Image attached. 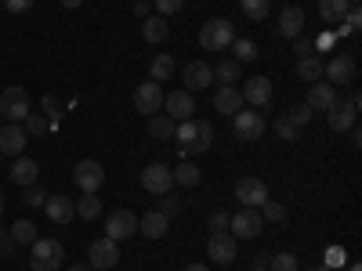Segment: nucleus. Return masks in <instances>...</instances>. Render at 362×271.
Listing matches in <instances>:
<instances>
[{
	"label": "nucleus",
	"instance_id": "47",
	"mask_svg": "<svg viewBox=\"0 0 362 271\" xmlns=\"http://www.w3.org/2000/svg\"><path fill=\"white\" fill-rule=\"evenodd\" d=\"M293 51H297V58H308V54H315V44L308 37H297L293 40Z\"/></svg>",
	"mask_w": 362,
	"mask_h": 271
},
{
	"label": "nucleus",
	"instance_id": "51",
	"mask_svg": "<svg viewBox=\"0 0 362 271\" xmlns=\"http://www.w3.org/2000/svg\"><path fill=\"white\" fill-rule=\"evenodd\" d=\"M334 44H337V40H334V33L326 29V33H319V40H315V51H329Z\"/></svg>",
	"mask_w": 362,
	"mask_h": 271
},
{
	"label": "nucleus",
	"instance_id": "27",
	"mask_svg": "<svg viewBox=\"0 0 362 271\" xmlns=\"http://www.w3.org/2000/svg\"><path fill=\"white\" fill-rule=\"evenodd\" d=\"M170 177H174V185H181V188H196L199 181H203V174H199V167L196 163H177L174 170H170Z\"/></svg>",
	"mask_w": 362,
	"mask_h": 271
},
{
	"label": "nucleus",
	"instance_id": "57",
	"mask_svg": "<svg viewBox=\"0 0 362 271\" xmlns=\"http://www.w3.org/2000/svg\"><path fill=\"white\" fill-rule=\"evenodd\" d=\"M185 271H210V267H206V264H189Z\"/></svg>",
	"mask_w": 362,
	"mask_h": 271
},
{
	"label": "nucleus",
	"instance_id": "25",
	"mask_svg": "<svg viewBox=\"0 0 362 271\" xmlns=\"http://www.w3.org/2000/svg\"><path fill=\"white\" fill-rule=\"evenodd\" d=\"M243 105H247V102H243V95H239L235 87H218V90H214V109H218L221 116H235Z\"/></svg>",
	"mask_w": 362,
	"mask_h": 271
},
{
	"label": "nucleus",
	"instance_id": "2",
	"mask_svg": "<svg viewBox=\"0 0 362 271\" xmlns=\"http://www.w3.org/2000/svg\"><path fill=\"white\" fill-rule=\"evenodd\" d=\"M29 250H33L29 253V267L33 271H58L66 264V246L58 239H37Z\"/></svg>",
	"mask_w": 362,
	"mask_h": 271
},
{
	"label": "nucleus",
	"instance_id": "26",
	"mask_svg": "<svg viewBox=\"0 0 362 271\" xmlns=\"http://www.w3.org/2000/svg\"><path fill=\"white\" fill-rule=\"evenodd\" d=\"M167 33H170V22H167L163 15H148V18L141 22V40H145V44H163Z\"/></svg>",
	"mask_w": 362,
	"mask_h": 271
},
{
	"label": "nucleus",
	"instance_id": "19",
	"mask_svg": "<svg viewBox=\"0 0 362 271\" xmlns=\"http://www.w3.org/2000/svg\"><path fill=\"white\" fill-rule=\"evenodd\" d=\"M181 80H185L189 95H192V90H206L210 83H214V69H210L206 62H189L185 73H181Z\"/></svg>",
	"mask_w": 362,
	"mask_h": 271
},
{
	"label": "nucleus",
	"instance_id": "9",
	"mask_svg": "<svg viewBox=\"0 0 362 271\" xmlns=\"http://www.w3.org/2000/svg\"><path fill=\"white\" fill-rule=\"evenodd\" d=\"M141 188L153 192V195H167L174 188V177H170V167L167 163H148L141 170Z\"/></svg>",
	"mask_w": 362,
	"mask_h": 271
},
{
	"label": "nucleus",
	"instance_id": "17",
	"mask_svg": "<svg viewBox=\"0 0 362 271\" xmlns=\"http://www.w3.org/2000/svg\"><path fill=\"white\" fill-rule=\"evenodd\" d=\"M334 102H337V87L326 83V80H315L312 90H308V98H305V105H308L312 112H326Z\"/></svg>",
	"mask_w": 362,
	"mask_h": 271
},
{
	"label": "nucleus",
	"instance_id": "36",
	"mask_svg": "<svg viewBox=\"0 0 362 271\" xmlns=\"http://www.w3.org/2000/svg\"><path fill=\"white\" fill-rule=\"evenodd\" d=\"M261 217H264V224H283V221H286V206L264 199V203H261Z\"/></svg>",
	"mask_w": 362,
	"mask_h": 271
},
{
	"label": "nucleus",
	"instance_id": "30",
	"mask_svg": "<svg viewBox=\"0 0 362 271\" xmlns=\"http://www.w3.org/2000/svg\"><path fill=\"white\" fill-rule=\"evenodd\" d=\"M8 235L15 239V246H33L37 239H40V235H37V224H33V221H22V217L11 224V231H8Z\"/></svg>",
	"mask_w": 362,
	"mask_h": 271
},
{
	"label": "nucleus",
	"instance_id": "56",
	"mask_svg": "<svg viewBox=\"0 0 362 271\" xmlns=\"http://www.w3.org/2000/svg\"><path fill=\"white\" fill-rule=\"evenodd\" d=\"M69 271H95V267H90V264H73Z\"/></svg>",
	"mask_w": 362,
	"mask_h": 271
},
{
	"label": "nucleus",
	"instance_id": "52",
	"mask_svg": "<svg viewBox=\"0 0 362 271\" xmlns=\"http://www.w3.org/2000/svg\"><path fill=\"white\" fill-rule=\"evenodd\" d=\"M160 199H163V206H160V210H163L167 217H170V214H177V206H181V203H177V199H174L170 192H167V195H160Z\"/></svg>",
	"mask_w": 362,
	"mask_h": 271
},
{
	"label": "nucleus",
	"instance_id": "42",
	"mask_svg": "<svg viewBox=\"0 0 362 271\" xmlns=\"http://www.w3.org/2000/svg\"><path fill=\"white\" fill-rule=\"evenodd\" d=\"M276 134H279L283 141H297V138H300V131H297V127L290 124L286 116H279V119H276Z\"/></svg>",
	"mask_w": 362,
	"mask_h": 271
},
{
	"label": "nucleus",
	"instance_id": "1",
	"mask_svg": "<svg viewBox=\"0 0 362 271\" xmlns=\"http://www.w3.org/2000/svg\"><path fill=\"white\" fill-rule=\"evenodd\" d=\"M174 138H177V152L181 159H189L192 152H206L210 145H214V127L206 124V119H185V124L174 127Z\"/></svg>",
	"mask_w": 362,
	"mask_h": 271
},
{
	"label": "nucleus",
	"instance_id": "37",
	"mask_svg": "<svg viewBox=\"0 0 362 271\" xmlns=\"http://www.w3.org/2000/svg\"><path fill=\"white\" fill-rule=\"evenodd\" d=\"M214 76L221 80V87H232V80H239V62L235 58H221V66L214 69Z\"/></svg>",
	"mask_w": 362,
	"mask_h": 271
},
{
	"label": "nucleus",
	"instance_id": "20",
	"mask_svg": "<svg viewBox=\"0 0 362 271\" xmlns=\"http://www.w3.org/2000/svg\"><path fill=\"white\" fill-rule=\"evenodd\" d=\"M355 109L348 105V102H334L326 109V119H329V131H337V134H348L351 127H355Z\"/></svg>",
	"mask_w": 362,
	"mask_h": 271
},
{
	"label": "nucleus",
	"instance_id": "62",
	"mask_svg": "<svg viewBox=\"0 0 362 271\" xmlns=\"http://www.w3.org/2000/svg\"><path fill=\"white\" fill-rule=\"evenodd\" d=\"M0 119H4V116H0Z\"/></svg>",
	"mask_w": 362,
	"mask_h": 271
},
{
	"label": "nucleus",
	"instance_id": "23",
	"mask_svg": "<svg viewBox=\"0 0 362 271\" xmlns=\"http://www.w3.org/2000/svg\"><path fill=\"white\" fill-rule=\"evenodd\" d=\"M239 95H243V102H250L254 109H261V105L272 102V80L268 76H254V80H247V87L239 90Z\"/></svg>",
	"mask_w": 362,
	"mask_h": 271
},
{
	"label": "nucleus",
	"instance_id": "32",
	"mask_svg": "<svg viewBox=\"0 0 362 271\" xmlns=\"http://www.w3.org/2000/svg\"><path fill=\"white\" fill-rule=\"evenodd\" d=\"M170 73H174V58H170L167 51H160L153 62H148V76L160 83V80H170Z\"/></svg>",
	"mask_w": 362,
	"mask_h": 271
},
{
	"label": "nucleus",
	"instance_id": "41",
	"mask_svg": "<svg viewBox=\"0 0 362 271\" xmlns=\"http://www.w3.org/2000/svg\"><path fill=\"white\" fill-rule=\"evenodd\" d=\"M286 119H290V124L300 131V127H308V124H312V109H308L305 102H300V105H293V109L286 112Z\"/></svg>",
	"mask_w": 362,
	"mask_h": 271
},
{
	"label": "nucleus",
	"instance_id": "18",
	"mask_svg": "<svg viewBox=\"0 0 362 271\" xmlns=\"http://www.w3.org/2000/svg\"><path fill=\"white\" fill-rule=\"evenodd\" d=\"M138 231H141L145 239H163V235L170 231V217L163 214V210H148V214L138 217Z\"/></svg>",
	"mask_w": 362,
	"mask_h": 271
},
{
	"label": "nucleus",
	"instance_id": "59",
	"mask_svg": "<svg viewBox=\"0 0 362 271\" xmlns=\"http://www.w3.org/2000/svg\"><path fill=\"white\" fill-rule=\"evenodd\" d=\"M348 271H362V264H351V267H348Z\"/></svg>",
	"mask_w": 362,
	"mask_h": 271
},
{
	"label": "nucleus",
	"instance_id": "43",
	"mask_svg": "<svg viewBox=\"0 0 362 271\" xmlns=\"http://www.w3.org/2000/svg\"><path fill=\"white\" fill-rule=\"evenodd\" d=\"M153 8H156L163 18H170V15H177L181 8H185V0H153Z\"/></svg>",
	"mask_w": 362,
	"mask_h": 271
},
{
	"label": "nucleus",
	"instance_id": "24",
	"mask_svg": "<svg viewBox=\"0 0 362 271\" xmlns=\"http://www.w3.org/2000/svg\"><path fill=\"white\" fill-rule=\"evenodd\" d=\"M37 177H40V167H37V159H29V156H18L15 163H11V181L18 188H29V185H37Z\"/></svg>",
	"mask_w": 362,
	"mask_h": 271
},
{
	"label": "nucleus",
	"instance_id": "35",
	"mask_svg": "<svg viewBox=\"0 0 362 271\" xmlns=\"http://www.w3.org/2000/svg\"><path fill=\"white\" fill-rule=\"evenodd\" d=\"M239 8H243V15H247L250 22H261V18H268V11H272L268 0H239Z\"/></svg>",
	"mask_w": 362,
	"mask_h": 271
},
{
	"label": "nucleus",
	"instance_id": "60",
	"mask_svg": "<svg viewBox=\"0 0 362 271\" xmlns=\"http://www.w3.org/2000/svg\"><path fill=\"white\" fill-rule=\"evenodd\" d=\"M305 271H329V267H305Z\"/></svg>",
	"mask_w": 362,
	"mask_h": 271
},
{
	"label": "nucleus",
	"instance_id": "61",
	"mask_svg": "<svg viewBox=\"0 0 362 271\" xmlns=\"http://www.w3.org/2000/svg\"><path fill=\"white\" fill-rule=\"evenodd\" d=\"M250 271H268V267H250Z\"/></svg>",
	"mask_w": 362,
	"mask_h": 271
},
{
	"label": "nucleus",
	"instance_id": "3",
	"mask_svg": "<svg viewBox=\"0 0 362 271\" xmlns=\"http://www.w3.org/2000/svg\"><path fill=\"white\" fill-rule=\"evenodd\" d=\"M232 40H235V29H232L228 18H210V22L199 29V44H203L206 51H228Z\"/></svg>",
	"mask_w": 362,
	"mask_h": 271
},
{
	"label": "nucleus",
	"instance_id": "55",
	"mask_svg": "<svg viewBox=\"0 0 362 271\" xmlns=\"http://www.w3.org/2000/svg\"><path fill=\"white\" fill-rule=\"evenodd\" d=\"M83 0H62V8H80Z\"/></svg>",
	"mask_w": 362,
	"mask_h": 271
},
{
	"label": "nucleus",
	"instance_id": "44",
	"mask_svg": "<svg viewBox=\"0 0 362 271\" xmlns=\"http://www.w3.org/2000/svg\"><path fill=\"white\" fill-rule=\"evenodd\" d=\"M44 199H47V192H44V188H37V185H29V188H25V195H22V203H25V206H44Z\"/></svg>",
	"mask_w": 362,
	"mask_h": 271
},
{
	"label": "nucleus",
	"instance_id": "46",
	"mask_svg": "<svg viewBox=\"0 0 362 271\" xmlns=\"http://www.w3.org/2000/svg\"><path fill=\"white\" fill-rule=\"evenodd\" d=\"M228 217H232V214H225V210H218V214L210 217V235H218V231H228Z\"/></svg>",
	"mask_w": 362,
	"mask_h": 271
},
{
	"label": "nucleus",
	"instance_id": "40",
	"mask_svg": "<svg viewBox=\"0 0 362 271\" xmlns=\"http://www.w3.org/2000/svg\"><path fill=\"white\" fill-rule=\"evenodd\" d=\"M348 264V250L344 246H326V257H322V267H344Z\"/></svg>",
	"mask_w": 362,
	"mask_h": 271
},
{
	"label": "nucleus",
	"instance_id": "10",
	"mask_svg": "<svg viewBox=\"0 0 362 271\" xmlns=\"http://www.w3.org/2000/svg\"><path fill=\"white\" fill-rule=\"evenodd\" d=\"M322 76H326V83H355V76H358V62L351 54H337V58H329L326 62V69H322Z\"/></svg>",
	"mask_w": 362,
	"mask_h": 271
},
{
	"label": "nucleus",
	"instance_id": "50",
	"mask_svg": "<svg viewBox=\"0 0 362 271\" xmlns=\"http://www.w3.org/2000/svg\"><path fill=\"white\" fill-rule=\"evenodd\" d=\"M344 22L351 25V33H358V25H362V11H358V8H348V15H344Z\"/></svg>",
	"mask_w": 362,
	"mask_h": 271
},
{
	"label": "nucleus",
	"instance_id": "6",
	"mask_svg": "<svg viewBox=\"0 0 362 271\" xmlns=\"http://www.w3.org/2000/svg\"><path fill=\"white\" fill-rule=\"evenodd\" d=\"M73 181L80 185L83 195H95V192L105 185V170H102V163H95V159H80V163L73 167Z\"/></svg>",
	"mask_w": 362,
	"mask_h": 271
},
{
	"label": "nucleus",
	"instance_id": "48",
	"mask_svg": "<svg viewBox=\"0 0 362 271\" xmlns=\"http://www.w3.org/2000/svg\"><path fill=\"white\" fill-rule=\"evenodd\" d=\"M33 4H37V0H4V8H8L11 15H22V11H29Z\"/></svg>",
	"mask_w": 362,
	"mask_h": 271
},
{
	"label": "nucleus",
	"instance_id": "7",
	"mask_svg": "<svg viewBox=\"0 0 362 271\" xmlns=\"http://www.w3.org/2000/svg\"><path fill=\"white\" fill-rule=\"evenodd\" d=\"M232 195L243 203L247 210H261V203L268 199V185H264L261 177H239L235 188H232Z\"/></svg>",
	"mask_w": 362,
	"mask_h": 271
},
{
	"label": "nucleus",
	"instance_id": "58",
	"mask_svg": "<svg viewBox=\"0 0 362 271\" xmlns=\"http://www.w3.org/2000/svg\"><path fill=\"white\" fill-rule=\"evenodd\" d=\"M0 217H4V192H0Z\"/></svg>",
	"mask_w": 362,
	"mask_h": 271
},
{
	"label": "nucleus",
	"instance_id": "22",
	"mask_svg": "<svg viewBox=\"0 0 362 271\" xmlns=\"http://www.w3.org/2000/svg\"><path fill=\"white\" fill-rule=\"evenodd\" d=\"M300 29H305V11H300L297 4L283 8V11H279V37H283V40H297Z\"/></svg>",
	"mask_w": 362,
	"mask_h": 271
},
{
	"label": "nucleus",
	"instance_id": "14",
	"mask_svg": "<svg viewBox=\"0 0 362 271\" xmlns=\"http://www.w3.org/2000/svg\"><path fill=\"white\" fill-rule=\"evenodd\" d=\"M196 112V102L189 90H174V95H163V116H170L174 124H185Z\"/></svg>",
	"mask_w": 362,
	"mask_h": 271
},
{
	"label": "nucleus",
	"instance_id": "34",
	"mask_svg": "<svg viewBox=\"0 0 362 271\" xmlns=\"http://www.w3.org/2000/svg\"><path fill=\"white\" fill-rule=\"evenodd\" d=\"M228 51H235V62H239V66H243V62H254V58H257V44L247 40V37H235Z\"/></svg>",
	"mask_w": 362,
	"mask_h": 271
},
{
	"label": "nucleus",
	"instance_id": "21",
	"mask_svg": "<svg viewBox=\"0 0 362 271\" xmlns=\"http://www.w3.org/2000/svg\"><path fill=\"white\" fill-rule=\"evenodd\" d=\"M44 214L54 221V224H69L76 217V210H73V199L69 195H47L44 199Z\"/></svg>",
	"mask_w": 362,
	"mask_h": 271
},
{
	"label": "nucleus",
	"instance_id": "45",
	"mask_svg": "<svg viewBox=\"0 0 362 271\" xmlns=\"http://www.w3.org/2000/svg\"><path fill=\"white\" fill-rule=\"evenodd\" d=\"M18 253V246H15V239L8 235V231H0V257H4V260H11Z\"/></svg>",
	"mask_w": 362,
	"mask_h": 271
},
{
	"label": "nucleus",
	"instance_id": "28",
	"mask_svg": "<svg viewBox=\"0 0 362 271\" xmlns=\"http://www.w3.org/2000/svg\"><path fill=\"white\" fill-rule=\"evenodd\" d=\"M348 0H319V18L326 22V25H337L344 15H348Z\"/></svg>",
	"mask_w": 362,
	"mask_h": 271
},
{
	"label": "nucleus",
	"instance_id": "15",
	"mask_svg": "<svg viewBox=\"0 0 362 271\" xmlns=\"http://www.w3.org/2000/svg\"><path fill=\"white\" fill-rule=\"evenodd\" d=\"M206 253L214 264H232L239 257L235 250V235L232 231H218V235H210V243H206Z\"/></svg>",
	"mask_w": 362,
	"mask_h": 271
},
{
	"label": "nucleus",
	"instance_id": "54",
	"mask_svg": "<svg viewBox=\"0 0 362 271\" xmlns=\"http://www.w3.org/2000/svg\"><path fill=\"white\" fill-rule=\"evenodd\" d=\"M348 105L358 112V105H362V95H358V90H351V98H348Z\"/></svg>",
	"mask_w": 362,
	"mask_h": 271
},
{
	"label": "nucleus",
	"instance_id": "33",
	"mask_svg": "<svg viewBox=\"0 0 362 271\" xmlns=\"http://www.w3.org/2000/svg\"><path fill=\"white\" fill-rule=\"evenodd\" d=\"M73 210L83 221H95V217H102V199L98 195H80V203H73Z\"/></svg>",
	"mask_w": 362,
	"mask_h": 271
},
{
	"label": "nucleus",
	"instance_id": "31",
	"mask_svg": "<svg viewBox=\"0 0 362 271\" xmlns=\"http://www.w3.org/2000/svg\"><path fill=\"white\" fill-rule=\"evenodd\" d=\"M174 119L170 116H163V112H156V116H148V134L153 138H160V141H167V138H174Z\"/></svg>",
	"mask_w": 362,
	"mask_h": 271
},
{
	"label": "nucleus",
	"instance_id": "38",
	"mask_svg": "<svg viewBox=\"0 0 362 271\" xmlns=\"http://www.w3.org/2000/svg\"><path fill=\"white\" fill-rule=\"evenodd\" d=\"M268 271H300V267H297V257L283 250V253H272L268 257Z\"/></svg>",
	"mask_w": 362,
	"mask_h": 271
},
{
	"label": "nucleus",
	"instance_id": "5",
	"mask_svg": "<svg viewBox=\"0 0 362 271\" xmlns=\"http://www.w3.org/2000/svg\"><path fill=\"white\" fill-rule=\"evenodd\" d=\"M264 116L257 112V109H239L235 116H232V131H235V138L239 141H257L261 134H264Z\"/></svg>",
	"mask_w": 362,
	"mask_h": 271
},
{
	"label": "nucleus",
	"instance_id": "8",
	"mask_svg": "<svg viewBox=\"0 0 362 271\" xmlns=\"http://www.w3.org/2000/svg\"><path fill=\"white\" fill-rule=\"evenodd\" d=\"M134 109H138L141 116H156V112L163 109V87H160L156 80L138 83V90H134Z\"/></svg>",
	"mask_w": 362,
	"mask_h": 271
},
{
	"label": "nucleus",
	"instance_id": "39",
	"mask_svg": "<svg viewBox=\"0 0 362 271\" xmlns=\"http://www.w3.org/2000/svg\"><path fill=\"white\" fill-rule=\"evenodd\" d=\"M22 131L33 134V138H40V134H47V119H44L40 112H29V116L22 119Z\"/></svg>",
	"mask_w": 362,
	"mask_h": 271
},
{
	"label": "nucleus",
	"instance_id": "49",
	"mask_svg": "<svg viewBox=\"0 0 362 271\" xmlns=\"http://www.w3.org/2000/svg\"><path fill=\"white\" fill-rule=\"evenodd\" d=\"M40 105L47 109V116H51V119H58V116H62V105H58L51 95H44V102H40Z\"/></svg>",
	"mask_w": 362,
	"mask_h": 271
},
{
	"label": "nucleus",
	"instance_id": "13",
	"mask_svg": "<svg viewBox=\"0 0 362 271\" xmlns=\"http://www.w3.org/2000/svg\"><path fill=\"white\" fill-rule=\"evenodd\" d=\"M87 264L95 267V271H109V267H116V260H119V250H116V243L112 239H95V243H90V250H87Z\"/></svg>",
	"mask_w": 362,
	"mask_h": 271
},
{
	"label": "nucleus",
	"instance_id": "4",
	"mask_svg": "<svg viewBox=\"0 0 362 271\" xmlns=\"http://www.w3.org/2000/svg\"><path fill=\"white\" fill-rule=\"evenodd\" d=\"M29 112L33 109H29V95L22 87H4L0 90V116H4L8 124H22Z\"/></svg>",
	"mask_w": 362,
	"mask_h": 271
},
{
	"label": "nucleus",
	"instance_id": "53",
	"mask_svg": "<svg viewBox=\"0 0 362 271\" xmlns=\"http://www.w3.org/2000/svg\"><path fill=\"white\" fill-rule=\"evenodd\" d=\"M148 11H153V0H138V4H134V15L138 18H148Z\"/></svg>",
	"mask_w": 362,
	"mask_h": 271
},
{
	"label": "nucleus",
	"instance_id": "11",
	"mask_svg": "<svg viewBox=\"0 0 362 271\" xmlns=\"http://www.w3.org/2000/svg\"><path fill=\"white\" fill-rule=\"evenodd\" d=\"M261 228H264V217H261V210H239L235 217H228V231L235 235V239H254V235H261Z\"/></svg>",
	"mask_w": 362,
	"mask_h": 271
},
{
	"label": "nucleus",
	"instance_id": "12",
	"mask_svg": "<svg viewBox=\"0 0 362 271\" xmlns=\"http://www.w3.org/2000/svg\"><path fill=\"white\" fill-rule=\"evenodd\" d=\"M134 231H138V214H131V210H112L105 221V239L119 243V239H131Z\"/></svg>",
	"mask_w": 362,
	"mask_h": 271
},
{
	"label": "nucleus",
	"instance_id": "16",
	"mask_svg": "<svg viewBox=\"0 0 362 271\" xmlns=\"http://www.w3.org/2000/svg\"><path fill=\"white\" fill-rule=\"evenodd\" d=\"M29 134L22 131V124H4L0 127V156H22Z\"/></svg>",
	"mask_w": 362,
	"mask_h": 271
},
{
	"label": "nucleus",
	"instance_id": "29",
	"mask_svg": "<svg viewBox=\"0 0 362 271\" xmlns=\"http://www.w3.org/2000/svg\"><path fill=\"white\" fill-rule=\"evenodd\" d=\"M322 69H326V62H319L315 54H308V58H297V80H305V83L322 80Z\"/></svg>",
	"mask_w": 362,
	"mask_h": 271
}]
</instances>
